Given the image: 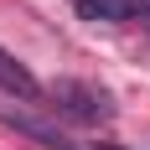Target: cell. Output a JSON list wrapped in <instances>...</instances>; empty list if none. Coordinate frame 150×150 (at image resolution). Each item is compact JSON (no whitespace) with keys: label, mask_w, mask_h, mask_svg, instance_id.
I'll return each mask as SVG.
<instances>
[{"label":"cell","mask_w":150,"mask_h":150,"mask_svg":"<svg viewBox=\"0 0 150 150\" xmlns=\"http://www.w3.org/2000/svg\"><path fill=\"white\" fill-rule=\"evenodd\" d=\"M104 150H124V145H104Z\"/></svg>","instance_id":"5b68a950"},{"label":"cell","mask_w":150,"mask_h":150,"mask_svg":"<svg viewBox=\"0 0 150 150\" xmlns=\"http://www.w3.org/2000/svg\"><path fill=\"white\" fill-rule=\"evenodd\" d=\"M52 98H57V109H67V114H78V119H88V124H98V119H109V114H114L109 93L88 88V83H57V88H52Z\"/></svg>","instance_id":"6da1fadb"},{"label":"cell","mask_w":150,"mask_h":150,"mask_svg":"<svg viewBox=\"0 0 150 150\" xmlns=\"http://www.w3.org/2000/svg\"><path fill=\"white\" fill-rule=\"evenodd\" d=\"M78 11L88 16V21H145L150 16V0H73Z\"/></svg>","instance_id":"7a4b0ae2"},{"label":"cell","mask_w":150,"mask_h":150,"mask_svg":"<svg viewBox=\"0 0 150 150\" xmlns=\"http://www.w3.org/2000/svg\"><path fill=\"white\" fill-rule=\"evenodd\" d=\"M0 119H5V124H16L21 135H31V140H42L47 150H73L67 140L57 135V124H42L36 114H26V109H5V104H0Z\"/></svg>","instance_id":"3957f363"},{"label":"cell","mask_w":150,"mask_h":150,"mask_svg":"<svg viewBox=\"0 0 150 150\" xmlns=\"http://www.w3.org/2000/svg\"><path fill=\"white\" fill-rule=\"evenodd\" d=\"M0 88L16 93V98H42V83H36V78H31L11 52H0Z\"/></svg>","instance_id":"277c9868"}]
</instances>
